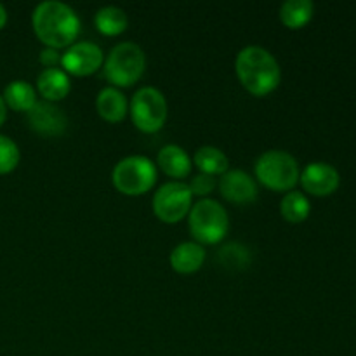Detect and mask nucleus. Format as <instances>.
<instances>
[{
    "label": "nucleus",
    "mask_w": 356,
    "mask_h": 356,
    "mask_svg": "<svg viewBox=\"0 0 356 356\" xmlns=\"http://www.w3.org/2000/svg\"><path fill=\"white\" fill-rule=\"evenodd\" d=\"M31 24L38 40L56 51L70 47L80 33V19L75 10L56 0L38 3L31 16Z\"/></svg>",
    "instance_id": "f257e3e1"
},
{
    "label": "nucleus",
    "mask_w": 356,
    "mask_h": 356,
    "mask_svg": "<svg viewBox=\"0 0 356 356\" xmlns=\"http://www.w3.org/2000/svg\"><path fill=\"white\" fill-rule=\"evenodd\" d=\"M235 70L243 89L257 97L273 92L282 79L280 65L275 56L257 45H250L238 52Z\"/></svg>",
    "instance_id": "f03ea898"
},
{
    "label": "nucleus",
    "mask_w": 356,
    "mask_h": 356,
    "mask_svg": "<svg viewBox=\"0 0 356 356\" xmlns=\"http://www.w3.org/2000/svg\"><path fill=\"white\" fill-rule=\"evenodd\" d=\"M188 226L197 243L216 245L228 235V212L219 202L212 198H202L191 207L188 214Z\"/></svg>",
    "instance_id": "7ed1b4c3"
},
{
    "label": "nucleus",
    "mask_w": 356,
    "mask_h": 356,
    "mask_svg": "<svg viewBox=\"0 0 356 356\" xmlns=\"http://www.w3.org/2000/svg\"><path fill=\"white\" fill-rule=\"evenodd\" d=\"M299 163L289 152L271 149L256 162V177L263 186L273 191H291L299 183Z\"/></svg>",
    "instance_id": "20e7f679"
},
{
    "label": "nucleus",
    "mask_w": 356,
    "mask_h": 356,
    "mask_svg": "<svg viewBox=\"0 0 356 356\" xmlns=\"http://www.w3.org/2000/svg\"><path fill=\"white\" fill-rule=\"evenodd\" d=\"M146 56L134 42L115 45L104 61V76L117 87H131L143 76Z\"/></svg>",
    "instance_id": "39448f33"
},
{
    "label": "nucleus",
    "mask_w": 356,
    "mask_h": 356,
    "mask_svg": "<svg viewBox=\"0 0 356 356\" xmlns=\"http://www.w3.org/2000/svg\"><path fill=\"white\" fill-rule=\"evenodd\" d=\"M156 176V167L152 160L141 155H132L122 159L113 167L111 181L120 193L139 197L155 186Z\"/></svg>",
    "instance_id": "423d86ee"
},
{
    "label": "nucleus",
    "mask_w": 356,
    "mask_h": 356,
    "mask_svg": "<svg viewBox=\"0 0 356 356\" xmlns=\"http://www.w3.org/2000/svg\"><path fill=\"white\" fill-rule=\"evenodd\" d=\"M129 111L139 131L146 134H155L165 125L167 120L165 96L155 87H141L132 96Z\"/></svg>",
    "instance_id": "0eeeda50"
},
{
    "label": "nucleus",
    "mask_w": 356,
    "mask_h": 356,
    "mask_svg": "<svg viewBox=\"0 0 356 356\" xmlns=\"http://www.w3.org/2000/svg\"><path fill=\"white\" fill-rule=\"evenodd\" d=\"M191 200H193V195L188 184L181 181L165 183L159 188L153 197V212L162 222L174 225L190 214Z\"/></svg>",
    "instance_id": "6e6552de"
},
{
    "label": "nucleus",
    "mask_w": 356,
    "mask_h": 356,
    "mask_svg": "<svg viewBox=\"0 0 356 356\" xmlns=\"http://www.w3.org/2000/svg\"><path fill=\"white\" fill-rule=\"evenodd\" d=\"M104 63V54L99 45L92 42H76L61 56V65L66 73L75 76H89L96 73Z\"/></svg>",
    "instance_id": "1a4fd4ad"
},
{
    "label": "nucleus",
    "mask_w": 356,
    "mask_h": 356,
    "mask_svg": "<svg viewBox=\"0 0 356 356\" xmlns=\"http://www.w3.org/2000/svg\"><path fill=\"white\" fill-rule=\"evenodd\" d=\"M302 190L315 197H329L339 188L341 176L337 169L325 162H313L305 167L299 176Z\"/></svg>",
    "instance_id": "9d476101"
},
{
    "label": "nucleus",
    "mask_w": 356,
    "mask_h": 356,
    "mask_svg": "<svg viewBox=\"0 0 356 356\" xmlns=\"http://www.w3.org/2000/svg\"><path fill=\"white\" fill-rule=\"evenodd\" d=\"M26 115L30 127L45 138H58L68 127V118L61 108L49 101H37Z\"/></svg>",
    "instance_id": "9b49d317"
},
{
    "label": "nucleus",
    "mask_w": 356,
    "mask_h": 356,
    "mask_svg": "<svg viewBox=\"0 0 356 356\" xmlns=\"http://www.w3.org/2000/svg\"><path fill=\"white\" fill-rule=\"evenodd\" d=\"M219 191H221L226 200L238 205L252 204V202L257 200V195H259L256 181L249 174L238 169L228 170V172L222 174L221 181H219Z\"/></svg>",
    "instance_id": "f8f14e48"
},
{
    "label": "nucleus",
    "mask_w": 356,
    "mask_h": 356,
    "mask_svg": "<svg viewBox=\"0 0 356 356\" xmlns=\"http://www.w3.org/2000/svg\"><path fill=\"white\" fill-rule=\"evenodd\" d=\"M205 261V249L197 242H183L174 247L170 254V266L176 273L191 275L202 268Z\"/></svg>",
    "instance_id": "ddd939ff"
},
{
    "label": "nucleus",
    "mask_w": 356,
    "mask_h": 356,
    "mask_svg": "<svg viewBox=\"0 0 356 356\" xmlns=\"http://www.w3.org/2000/svg\"><path fill=\"white\" fill-rule=\"evenodd\" d=\"M96 110L103 120L117 124L125 118L129 104L124 94L117 87H104L96 97Z\"/></svg>",
    "instance_id": "4468645a"
},
{
    "label": "nucleus",
    "mask_w": 356,
    "mask_h": 356,
    "mask_svg": "<svg viewBox=\"0 0 356 356\" xmlns=\"http://www.w3.org/2000/svg\"><path fill=\"white\" fill-rule=\"evenodd\" d=\"M68 73L59 68H45L37 79V89L49 103H56L68 96L70 92Z\"/></svg>",
    "instance_id": "2eb2a0df"
},
{
    "label": "nucleus",
    "mask_w": 356,
    "mask_h": 356,
    "mask_svg": "<svg viewBox=\"0 0 356 356\" xmlns=\"http://www.w3.org/2000/svg\"><path fill=\"white\" fill-rule=\"evenodd\" d=\"M159 167L174 179H184L191 172V159L181 146L167 145L159 153Z\"/></svg>",
    "instance_id": "dca6fc26"
},
{
    "label": "nucleus",
    "mask_w": 356,
    "mask_h": 356,
    "mask_svg": "<svg viewBox=\"0 0 356 356\" xmlns=\"http://www.w3.org/2000/svg\"><path fill=\"white\" fill-rule=\"evenodd\" d=\"M3 103L14 111H30L37 104V92L24 80H14L3 90Z\"/></svg>",
    "instance_id": "f3484780"
},
{
    "label": "nucleus",
    "mask_w": 356,
    "mask_h": 356,
    "mask_svg": "<svg viewBox=\"0 0 356 356\" xmlns=\"http://www.w3.org/2000/svg\"><path fill=\"white\" fill-rule=\"evenodd\" d=\"M315 6L312 0H287L280 7V21L291 30H299L312 21Z\"/></svg>",
    "instance_id": "a211bd4d"
},
{
    "label": "nucleus",
    "mask_w": 356,
    "mask_h": 356,
    "mask_svg": "<svg viewBox=\"0 0 356 356\" xmlns=\"http://www.w3.org/2000/svg\"><path fill=\"white\" fill-rule=\"evenodd\" d=\"M193 162L200 169V172L207 174V176H222L229 170L228 156L219 148H214V146L198 148L193 156Z\"/></svg>",
    "instance_id": "6ab92c4d"
},
{
    "label": "nucleus",
    "mask_w": 356,
    "mask_h": 356,
    "mask_svg": "<svg viewBox=\"0 0 356 356\" xmlns=\"http://www.w3.org/2000/svg\"><path fill=\"white\" fill-rule=\"evenodd\" d=\"M94 23L99 33L106 35V37H117V35L124 33L127 30V14L122 9L115 6L101 7L94 16Z\"/></svg>",
    "instance_id": "aec40b11"
},
{
    "label": "nucleus",
    "mask_w": 356,
    "mask_h": 356,
    "mask_svg": "<svg viewBox=\"0 0 356 356\" xmlns=\"http://www.w3.org/2000/svg\"><path fill=\"white\" fill-rule=\"evenodd\" d=\"M309 211H312V204L301 191H289L280 202L282 216H284L285 221L292 222V225H299V222L306 221Z\"/></svg>",
    "instance_id": "412c9836"
},
{
    "label": "nucleus",
    "mask_w": 356,
    "mask_h": 356,
    "mask_svg": "<svg viewBox=\"0 0 356 356\" xmlns=\"http://www.w3.org/2000/svg\"><path fill=\"white\" fill-rule=\"evenodd\" d=\"M218 259L229 270H245L250 264V252L240 243H229L222 247L221 252L218 254Z\"/></svg>",
    "instance_id": "4be33fe9"
},
{
    "label": "nucleus",
    "mask_w": 356,
    "mask_h": 356,
    "mask_svg": "<svg viewBox=\"0 0 356 356\" xmlns=\"http://www.w3.org/2000/svg\"><path fill=\"white\" fill-rule=\"evenodd\" d=\"M19 163V148L7 136L0 134V174H9Z\"/></svg>",
    "instance_id": "5701e85b"
},
{
    "label": "nucleus",
    "mask_w": 356,
    "mask_h": 356,
    "mask_svg": "<svg viewBox=\"0 0 356 356\" xmlns=\"http://www.w3.org/2000/svg\"><path fill=\"white\" fill-rule=\"evenodd\" d=\"M216 186H218V181H216L214 176H207V174H198V176H195L193 179H191V183L188 184V188H190L191 195H197V197H207V195H211L212 191L216 190Z\"/></svg>",
    "instance_id": "b1692460"
},
{
    "label": "nucleus",
    "mask_w": 356,
    "mask_h": 356,
    "mask_svg": "<svg viewBox=\"0 0 356 356\" xmlns=\"http://www.w3.org/2000/svg\"><path fill=\"white\" fill-rule=\"evenodd\" d=\"M61 61V54H59L56 49L45 47L44 51L40 52V63L45 66V68H56V65Z\"/></svg>",
    "instance_id": "393cba45"
},
{
    "label": "nucleus",
    "mask_w": 356,
    "mask_h": 356,
    "mask_svg": "<svg viewBox=\"0 0 356 356\" xmlns=\"http://www.w3.org/2000/svg\"><path fill=\"white\" fill-rule=\"evenodd\" d=\"M6 117H7V106L6 103H3V97L0 96V125L6 122Z\"/></svg>",
    "instance_id": "a878e982"
},
{
    "label": "nucleus",
    "mask_w": 356,
    "mask_h": 356,
    "mask_svg": "<svg viewBox=\"0 0 356 356\" xmlns=\"http://www.w3.org/2000/svg\"><path fill=\"white\" fill-rule=\"evenodd\" d=\"M6 23H7V10H6V7L0 3V30L6 26Z\"/></svg>",
    "instance_id": "bb28decb"
}]
</instances>
